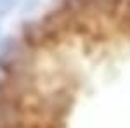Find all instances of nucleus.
I'll list each match as a JSON object with an SVG mask.
<instances>
[{"label":"nucleus","mask_w":130,"mask_h":128,"mask_svg":"<svg viewBox=\"0 0 130 128\" xmlns=\"http://www.w3.org/2000/svg\"><path fill=\"white\" fill-rule=\"evenodd\" d=\"M0 128H130V0H61L0 61Z\"/></svg>","instance_id":"1"}]
</instances>
